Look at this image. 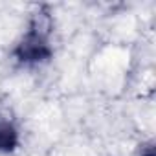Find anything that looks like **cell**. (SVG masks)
<instances>
[{
	"label": "cell",
	"instance_id": "obj_1",
	"mask_svg": "<svg viewBox=\"0 0 156 156\" xmlns=\"http://www.w3.org/2000/svg\"><path fill=\"white\" fill-rule=\"evenodd\" d=\"M15 143V132L8 125H0V149H11Z\"/></svg>",
	"mask_w": 156,
	"mask_h": 156
}]
</instances>
